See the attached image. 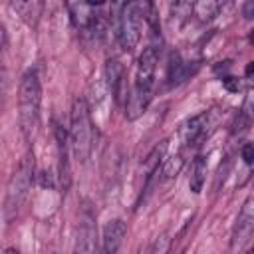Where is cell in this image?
I'll list each match as a JSON object with an SVG mask.
<instances>
[{
  "mask_svg": "<svg viewBox=\"0 0 254 254\" xmlns=\"http://www.w3.org/2000/svg\"><path fill=\"white\" fill-rule=\"evenodd\" d=\"M159 54L161 48L157 44L147 46L139 60H137V67H135V79H133V87L129 91V95L125 97V117L127 119H137L141 117L155 93V71H157V64H159Z\"/></svg>",
  "mask_w": 254,
  "mask_h": 254,
  "instance_id": "cell-1",
  "label": "cell"
},
{
  "mask_svg": "<svg viewBox=\"0 0 254 254\" xmlns=\"http://www.w3.org/2000/svg\"><path fill=\"white\" fill-rule=\"evenodd\" d=\"M42 109V81L36 69H26L20 79L18 91V119L24 137L30 141L40 123Z\"/></svg>",
  "mask_w": 254,
  "mask_h": 254,
  "instance_id": "cell-2",
  "label": "cell"
},
{
  "mask_svg": "<svg viewBox=\"0 0 254 254\" xmlns=\"http://www.w3.org/2000/svg\"><path fill=\"white\" fill-rule=\"evenodd\" d=\"M69 149L79 163H85L93 151V121L85 97H75L69 113Z\"/></svg>",
  "mask_w": 254,
  "mask_h": 254,
  "instance_id": "cell-3",
  "label": "cell"
},
{
  "mask_svg": "<svg viewBox=\"0 0 254 254\" xmlns=\"http://www.w3.org/2000/svg\"><path fill=\"white\" fill-rule=\"evenodd\" d=\"M113 20H115V36L119 46L125 52H133L143 36V24L147 20V4L141 2L121 4Z\"/></svg>",
  "mask_w": 254,
  "mask_h": 254,
  "instance_id": "cell-4",
  "label": "cell"
},
{
  "mask_svg": "<svg viewBox=\"0 0 254 254\" xmlns=\"http://www.w3.org/2000/svg\"><path fill=\"white\" fill-rule=\"evenodd\" d=\"M32 181H34V165L32 159H22L8 183L6 189V200H4V214L6 220H14L18 216V212L22 210L30 189H32Z\"/></svg>",
  "mask_w": 254,
  "mask_h": 254,
  "instance_id": "cell-5",
  "label": "cell"
},
{
  "mask_svg": "<svg viewBox=\"0 0 254 254\" xmlns=\"http://www.w3.org/2000/svg\"><path fill=\"white\" fill-rule=\"evenodd\" d=\"M218 121V113L216 111H202L198 115H192L190 119H187L181 129H179V137H181V143L185 147H194V145H200V141H204L210 131L214 129Z\"/></svg>",
  "mask_w": 254,
  "mask_h": 254,
  "instance_id": "cell-6",
  "label": "cell"
},
{
  "mask_svg": "<svg viewBox=\"0 0 254 254\" xmlns=\"http://www.w3.org/2000/svg\"><path fill=\"white\" fill-rule=\"evenodd\" d=\"M97 238V226H95V214L89 202H83L79 210L77 220V236H75V250L73 254H95V240Z\"/></svg>",
  "mask_w": 254,
  "mask_h": 254,
  "instance_id": "cell-7",
  "label": "cell"
},
{
  "mask_svg": "<svg viewBox=\"0 0 254 254\" xmlns=\"http://www.w3.org/2000/svg\"><path fill=\"white\" fill-rule=\"evenodd\" d=\"M54 137H56V147H58V177H60V187L65 192L69 189V185H71V167H69V159H67V151H69L67 131L60 123H54Z\"/></svg>",
  "mask_w": 254,
  "mask_h": 254,
  "instance_id": "cell-8",
  "label": "cell"
},
{
  "mask_svg": "<svg viewBox=\"0 0 254 254\" xmlns=\"http://www.w3.org/2000/svg\"><path fill=\"white\" fill-rule=\"evenodd\" d=\"M103 83L107 93L117 101V103H125V67L119 60H107L105 67H103Z\"/></svg>",
  "mask_w": 254,
  "mask_h": 254,
  "instance_id": "cell-9",
  "label": "cell"
},
{
  "mask_svg": "<svg viewBox=\"0 0 254 254\" xmlns=\"http://www.w3.org/2000/svg\"><path fill=\"white\" fill-rule=\"evenodd\" d=\"M254 228V200L248 196L236 216V224L232 228V248H242L244 244L250 242Z\"/></svg>",
  "mask_w": 254,
  "mask_h": 254,
  "instance_id": "cell-10",
  "label": "cell"
},
{
  "mask_svg": "<svg viewBox=\"0 0 254 254\" xmlns=\"http://www.w3.org/2000/svg\"><path fill=\"white\" fill-rule=\"evenodd\" d=\"M127 234V226L121 218H113L105 224L103 228V238H101V254H119L123 240Z\"/></svg>",
  "mask_w": 254,
  "mask_h": 254,
  "instance_id": "cell-11",
  "label": "cell"
},
{
  "mask_svg": "<svg viewBox=\"0 0 254 254\" xmlns=\"http://www.w3.org/2000/svg\"><path fill=\"white\" fill-rule=\"evenodd\" d=\"M206 171H208V161L204 155H196L192 161V169H190V179H189V187L194 194H198L204 187L206 181Z\"/></svg>",
  "mask_w": 254,
  "mask_h": 254,
  "instance_id": "cell-12",
  "label": "cell"
},
{
  "mask_svg": "<svg viewBox=\"0 0 254 254\" xmlns=\"http://www.w3.org/2000/svg\"><path fill=\"white\" fill-rule=\"evenodd\" d=\"M10 6H12V10H16V12L20 14V18L26 20L30 26H36V24H38V18L42 16V8H44L42 2H12Z\"/></svg>",
  "mask_w": 254,
  "mask_h": 254,
  "instance_id": "cell-13",
  "label": "cell"
},
{
  "mask_svg": "<svg viewBox=\"0 0 254 254\" xmlns=\"http://www.w3.org/2000/svg\"><path fill=\"white\" fill-rule=\"evenodd\" d=\"M190 73H192V69H190L189 62H183L177 54H173V58H171V65H169V81H171L173 85H177V83L185 81Z\"/></svg>",
  "mask_w": 254,
  "mask_h": 254,
  "instance_id": "cell-14",
  "label": "cell"
},
{
  "mask_svg": "<svg viewBox=\"0 0 254 254\" xmlns=\"http://www.w3.org/2000/svg\"><path fill=\"white\" fill-rule=\"evenodd\" d=\"M183 165H185L183 155H171V157L163 159V163H161V167H159V175H161V179L167 181V179L177 177V175L181 173Z\"/></svg>",
  "mask_w": 254,
  "mask_h": 254,
  "instance_id": "cell-15",
  "label": "cell"
},
{
  "mask_svg": "<svg viewBox=\"0 0 254 254\" xmlns=\"http://www.w3.org/2000/svg\"><path fill=\"white\" fill-rule=\"evenodd\" d=\"M222 10V4L220 2H198V4H192V14L200 20V22H206V20H212L214 16H218V12Z\"/></svg>",
  "mask_w": 254,
  "mask_h": 254,
  "instance_id": "cell-16",
  "label": "cell"
},
{
  "mask_svg": "<svg viewBox=\"0 0 254 254\" xmlns=\"http://www.w3.org/2000/svg\"><path fill=\"white\" fill-rule=\"evenodd\" d=\"M240 155H242L244 163L250 167V165H252V161H254V147H252V143H244V145H242V149H240Z\"/></svg>",
  "mask_w": 254,
  "mask_h": 254,
  "instance_id": "cell-17",
  "label": "cell"
},
{
  "mask_svg": "<svg viewBox=\"0 0 254 254\" xmlns=\"http://www.w3.org/2000/svg\"><path fill=\"white\" fill-rule=\"evenodd\" d=\"M222 81H224V85H226L228 91H238V89H240V81L234 79V77H224Z\"/></svg>",
  "mask_w": 254,
  "mask_h": 254,
  "instance_id": "cell-18",
  "label": "cell"
},
{
  "mask_svg": "<svg viewBox=\"0 0 254 254\" xmlns=\"http://www.w3.org/2000/svg\"><path fill=\"white\" fill-rule=\"evenodd\" d=\"M252 12H254V4L252 2H246L244 4V16L246 18H252Z\"/></svg>",
  "mask_w": 254,
  "mask_h": 254,
  "instance_id": "cell-19",
  "label": "cell"
},
{
  "mask_svg": "<svg viewBox=\"0 0 254 254\" xmlns=\"http://www.w3.org/2000/svg\"><path fill=\"white\" fill-rule=\"evenodd\" d=\"M6 46V30H4V26L0 24V48H4Z\"/></svg>",
  "mask_w": 254,
  "mask_h": 254,
  "instance_id": "cell-20",
  "label": "cell"
},
{
  "mask_svg": "<svg viewBox=\"0 0 254 254\" xmlns=\"http://www.w3.org/2000/svg\"><path fill=\"white\" fill-rule=\"evenodd\" d=\"M244 254H252V252H250V250H246V252H244Z\"/></svg>",
  "mask_w": 254,
  "mask_h": 254,
  "instance_id": "cell-21",
  "label": "cell"
}]
</instances>
